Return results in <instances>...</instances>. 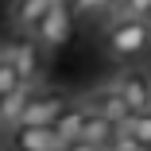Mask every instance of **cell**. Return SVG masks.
Returning <instances> with one entry per match:
<instances>
[{
	"label": "cell",
	"mask_w": 151,
	"mask_h": 151,
	"mask_svg": "<svg viewBox=\"0 0 151 151\" xmlns=\"http://www.w3.org/2000/svg\"><path fill=\"white\" fill-rule=\"evenodd\" d=\"M70 4H74V0H70Z\"/></svg>",
	"instance_id": "obj_18"
},
{
	"label": "cell",
	"mask_w": 151,
	"mask_h": 151,
	"mask_svg": "<svg viewBox=\"0 0 151 151\" xmlns=\"http://www.w3.org/2000/svg\"><path fill=\"white\" fill-rule=\"evenodd\" d=\"M50 8H54V0H16V4H12V19H16L19 31L35 35V27L43 23V16Z\"/></svg>",
	"instance_id": "obj_8"
},
{
	"label": "cell",
	"mask_w": 151,
	"mask_h": 151,
	"mask_svg": "<svg viewBox=\"0 0 151 151\" xmlns=\"http://www.w3.org/2000/svg\"><path fill=\"white\" fill-rule=\"evenodd\" d=\"M105 54L112 62H139L151 54V31L143 19L132 16H112V23L105 27Z\"/></svg>",
	"instance_id": "obj_1"
},
{
	"label": "cell",
	"mask_w": 151,
	"mask_h": 151,
	"mask_svg": "<svg viewBox=\"0 0 151 151\" xmlns=\"http://www.w3.org/2000/svg\"><path fill=\"white\" fill-rule=\"evenodd\" d=\"M109 151H151V147H143V143H139L136 136H128V132H120V136L112 139V147H109Z\"/></svg>",
	"instance_id": "obj_15"
},
{
	"label": "cell",
	"mask_w": 151,
	"mask_h": 151,
	"mask_svg": "<svg viewBox=\"0 0 151 151\" xmlns=\"http://www.w3.org/2000/svg\"><path fill=\"white\" fill-rule=\"evenodd\" d=\"M27 97H31V89H16V93L0 97V124H4V128H16L19 124V116L27 109Z\"/></svg>",
	"instance_id": "obj_10"
},
{
	"label": "cell",
	"mask_w": 151,
	"mask_h": 151,
	"mask_svg": "<svg viewBox=\"0 0 151 151\" xmlns=\"http://www.w3.org/2000/svg\"><path fill=\"white\" fill-rule=\"evenodd\" d=\"M120 132H128V136H136L143 147H151V112H136Z\"/></svg>",
	"instance_id": "obj_12"
},
{
	"label": "cell",
	"mask_w": 151,
	"mask_h": 151,
	"mask_svg": "<svg viewBox=\"0 0 151 151\" xmlns=\"http://www.w3.org/2000/svg\"><path fill=\"white\" fill-rule=\"evenodd\" d=\"M39 47H16V66L27 81H35V70H39V58H35Z\"/></svg>",
	"instance_id": "obj_13"
},
{
	"label": "cell",
	"mask_w": 151,
	"mask_h": 151,
	"mask_svg": "<svg viewBox=\"0 0 151 151\" xmlns=\"http://www.w3.org/2000/svg\"><path fill=\"white\" fill-rule=\"evenodd\" d=\"M143 23H147V31H151V16H147V19H143Z\"/></svg>",
	"instance_id": "obj_17"
},
{
	"label": "cell",
	"mask_w": 151,
	"mask_h": 151,
	"mask_svg": "<svg viewBox=\"0 0 151 151\" xmlns=\"http://www.w3.org/2000/svg\"><path fill=\"white\" fill-rule=\"evenodd\" d=\"M27 85H31V81L19 74V66H16V50L0 54V97L16 93V89H27Z\"/></svg>",
	"instance_id": "obj_9"
},
{
	"label": "cell",
	"mask_w": 151,
	"mask_h": 151,
	"mask_svg": "<svg viewBox=\"0 0 151 151\" xmlns=\"http://www.w3.org/2000/svg\"><path fill=\"white\" fill-rule=\"evenodd\" d=\"M74 31V4L70 0H54V8L43 16V23L35 27V43L43 50H58Z\"/></svg>",
	"instance_id": "obj_2"
},
{
	"label": "cell",
	"mask_w": 151,
	"mask_h": 151,
	"mask_svg": "<svg viewBox=\"0 0 151 151\" xmlns=\"http://www.w3.org/2000/svg\"><path fill=\"white\" fill-rule=\"evenodd\" d=\"M116 89H120V97L128 101V109H132V116L136 112H151V74L147 70H124L116 78Z\"/></svg>",
	"instance_id": "obj_6"
},
{
	"label": "cell",
	"mask_w": 151,
	"mask_h": 151,
	"mask_svg": "<svg viewBox=\"0 0 151 151\" xmlns=\"http://www.w3.org/2000/svg\"><path fill=\"white\" fill-rule=\"evenodd\" d=\"M128 4V0H112V12H120V8H124Z\"/></svg>",
	"instance_id": "obj_16"
},
{
	"label": "cell",
	"mask_w": 151,
	"mask_h": 151,
	"mask_svg": "<svg viewBox=\"0 0 151 151\" xmlns=\"http://www.w3.org/2000/svg\"><path fill=\"white\" fill-rule=\"evenodd\" d=\"M81 109H89V112H101V116H109L116 128H124L128 120H132V109H128V101L120 97V89L116 85H109V89H93L85 101H78Z\"/></svg>",
	"instance_id": "obj_4"
},
{
	"label": "cell",
	"mask_w": 151,
	"mask_h": 151,
	"mask_svg": "<svg viewBox=\"0 0 151 151\" xmlns=\"http://www.w3.org/2000/svg\"><path fill=\"white\" fill-rule=\"evenodd\" d=\"M66 109H74V105H70V97L62 93V89H39V93L27 97V109L19 116V124H58Z\"/></svg>",
	"instance_id": "obj_3"
},
{
	"label": "cell",
	"mask_w": 151,
	"mask_h": 151,
	"mask_svg": "<svg viewBox=\"0 0 151 151\" xmlns=\"http://www.w3.org/2000/svg\"><path fill=\"white\" fill-rule=\"evenodd\" d=\"M112 16H132V19H147L151 16V0H128L120 12H112Z\"/></svg>",
	"instance_id": "obj_14"
},
{
	"label": "cell",
	"mask_w": 151,
	"mask_h": 151,
	"mask_svg": "<svg viewBox=\"0 0 151 151\" xmlns=\"http://www.w3.org/2000/svg\"><path fill=\"white\" fill-rule=\"evenodd\" d=\"M116 136H120V128L112 124L109 116L89 112V109H85V124H81V139H78V147H97V151H109Z\"/></svg>",
	"instance_id": "obj_7"
},
{
	"label": "cell",
	"mask_w": 151,
	"mask_h": 151,
	"mask_svg": "<svg viewBox=\"0 0 151 151\" xmlns=\"http://www.w3.org/2000/svg\"><path fill=\"white\" fill-rule=\"evenodd\" d=\"M81 124H85V109H81V105H74V109H66V112H62V120H58V124H54L66 147L81 139Z\"/></svg>",
	"instance_id": "obj_11"
},
{
	"label": "cell",
	"mask_w": 151,
	"mask_h": 151,
	"mask_svg": "<svg viewBox=\"0 0 151 151\" xmlns=\"http://www.w3.org/2000/svg\"><path fill=\"white\" fill-rule=\"evenodd\" d=\"M12 143L16 151H62V136L54 124H19L12 128Z\"/></svg>",
	"instance_id": "obj_5"
}]
</instances>
